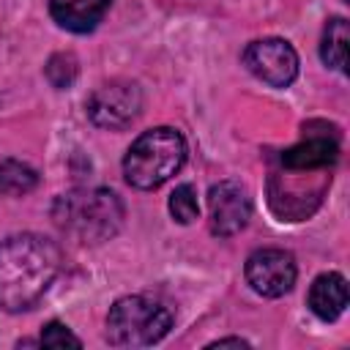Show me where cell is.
Segmentation results:
<instances>
[{
  "mask_svg": "<svg viewBox=\"0 0 350 350\" xmlns=\"http://www.w3.org/2000/svg\"><path fill=\"white\" fill-rule=\"evenodd\" d=\"M60 271V249L55 241L22 232L0 241V309L25 312L52 284Z\"/></svg>",
  "mask_w": 350,
  "mask_h": 350,
  "instance_id": "obj_1",
  "label": "cell"
},
{
  "mask_svg": "<svg viewBox=\"0 0 350 350\" xmlns=\"http://www.w3.org/2000/svg\"><path fill=\"white\" fill-rule=\"evenodd\" d=\"M52 221L79 243H104L123 224V202L109 189H74L52 202Z\"/></svg>",
  "mask_w": 350,
  "mask_h": 350,
  "instance_id": "obj_2",
  "label": "cell"
},
{
  "mask_svg": "<svg viewBox=\"0 0 350 350\" xmlns=\"http://www.w3.org/2000/svg\"><path fill=\"white\" fill-rule=\"evenodd\" d=\"M186 161V139L172 126H156L142 131L123 156L126 183L142 191L167 183Z\"/></svg>",
  "mask_w": 350,
  "mask_h": 350,
  "instance_id": "obj_3",
  "label": "cell"
},
{
  "mask_svg": "<svg viewBox=\"0 0 350 350\" xmlns=\"http://www.w3.org/2000/svg\"><path fill=\"white\" fill-rule=\"evenodd\" d=\"M172 312L148 295H123L109 306L107 339L115 347H148L167 336Z\"/></svg>",
  "mask_w": 350,
  "mask_h": 350,
  "instance_id": "obj_4",
  "label": "cell"
},
{
  "mask_svg": "<svg viewBox=\"0 0 350 350\" xmlns=\"http://www.w3.org/2000/svg\"><path fill=\"white\" fill-rule=\"evenodd\" d=\"M85 109H88V118L98 129L118 131V129H126L129 123H134L137 115L142 112V90L137 82L109 79L88 96Z\"/></svg>",
  "mask_w": 350,
  "mask_h": 350,
  "instance_id": "obj_5",
  "label": "cell"
},
{
  "mask_svg": "<svg viewBox=\"0 0 350 350\" xmlns=\"http://www.w3.org/2000/svg\"><path fill=\"white\" fill-rule=\"evenodd\" d=\"M243 66L271 88H287L298 77V55L284 38H257L246 44Z\"/></svg>",
  "mask_w": 350,
  "mask_h": 350,
  "instance_id": "obj_6",
  "label": "cell"
},
{
  "mask_svg": "<svg viewBox=\"0 0 350 350\" xmlns=\"http://www.w3.org/2000/svg\"><path fill=\"white\" fill-rule=\"evenodd\" d=\"M246 282L249 287L262 298H282L293 290L298 268L295 257L284 249H257L246 260Z\"/></svg>",
  "mask_w": 350,
  "mask_h": 350,
  "instance_id": "obj_7",
  "label": "cell"
},
{
  "mask_svg": "<svg viewBox=\"0 0 350 350\" xmlns=\"http://www.w3.org/2000/svg\"><path fill=\"white\" fill-rule=\"evenodd\" d=\"M211 211V232L219 238H230L241 232L252 219V197L241 180H219L208 191Z\"/></svg>",
  "mask_w": 350,
  "mask_h": 350,
  "instance_id": "obj_8",
  "label": "cell"
},
{
  "mask_svg": "<svg viewBox=\"0 0 350 350\" xmlns=\"http://www.w3.org/2000/svg\"><path fill=\"white\" fill-rule=\"evenodd\" d=\"M339 156V142L334 134H306L301 142L282 153L284 172H328Z\"/></svg>",
  "mask_w": 350,
  "mask_h": 350,
  "instance_id": "obj_9",
  "label": "cell"
},
{
  "mask_svg": "<svg viewBox=\"0 0 350 350\" xmlns=\"http://www.w3.org/2000/svg\"><path fill=\"white\" fill-rule=\"evenodd\" d=\"M112 0H49L52 19L71 33H90L98 27Z\"/></svg>",
  "mask_w": 350,
  "mask_h": 350,
  "instance_id": "obj_10",
  "label": "cell"
},
{
  "mask_svg": "<svg viewBox=\"0 0 350 350\" xmlns=\"http://www.w3.org/2000/svg\"><path fill=\"white\" fill-rule=\"evenodd\" d=\"M306 304L320 320H325V323L336 320L347 306V282H345V276L336 273V271L320 273L309 287Z\"/></svg>",
  "mask_w": 350,
  "mask_h": 350,
  "instance_id": "obj_11",
  "label": "cell"
},
{
  "mask_svg": "<svg viewBox=\"0 0 350 350\" xmlns=\"http://www.w3.org/2000/svg\"><path fill=\"white\" fill-rule=\"evenodd\" d=\"M347 41H350L347 22L342 16L328 19V25L323 30V41H320V57L328 68L345 71V66H347Z\"/></svg>",
  "mask_w": 350,
  "mask_h": 350,
  "instance_id": "obj_12",
  "label": "cell"
},
{
  "mask_svg": "<svg viewBox=\"0 0 350 350\" xmlns=\"http://www.w3.org/2000/svg\"><path fill=\"white\" fill-rule=\"evenodd\" d=\"M38 183V175L30 164L16 161V159H5L0 161V194L5 197H22L27 191H33Z\"/></svg>",
  "mask_w": 350,
  "mask_h": 350,
  "instance_id": "obj_13",
  "label": "cell"
},
{
  "mask_svg": "<svg viewBox=\"0 0 350 350\" xmlns=\"http://www.w3.org/2000/svg\"><path fill=\"white\" fill-rule=\"evenodd\" d=\"M167 208H170V213H172V219H175L178 224H191V221L200 216V202H197L194 186L180 183V186L170 194Z\"/></svg>",
  "mask_w": 350,
  "mask_h": 350,
  "instance_id": "obj_14",
  "label": "cell"
},
{
  "mask_svg": "<svg viewBox=\"0 0 350 350\" xmlns=\"http://www.w3.org/2000/svg\"><path fill=\"white\" fill-rule=\"evenodd\" d=\"M77 71H79V66H77V57H74L71 52H57V55H52L49 63H46V79H49L57 90L71 88L74 79H77Z\"/></svg>",
  "mask_w": 350,
  "mask_h": 350,
  "instance_id": "obj_15",
  "label": "cell"
},
{
  "mask_svg": "<svg viewBox=\"0 0 350 350\" xmlns=\"http://www.w3.org/2000/svg\"><path fill=\"white\" fill-rule=\"evenodd\" d=\"M38 342H41L44 347H82V339L74 336V334L68 331V325H63L60 320L46 323V325L41 328Z\"/></svg>",
  "mask_w": 350,
  "mask_h": 350,
  "instance_id": "obj_16",
  "label": "cell"
},
{
  "mask_svg": "<svg viewBox=\"0 0 350 350\" xmlns=\"http://www.w3.org/2000/svg\"><path fill=\"white\" fill-rule=\"evenodd\" d=\"M224 345H238V347H246L249 342H246V339H238V336H227V339H216V342H211V347H224Z\"/></svg>",
  "mask_w": 350,
  "mask_h": 350,
  "instance_id": "obj_17",
  "label": "cell"
}]
</instances>
